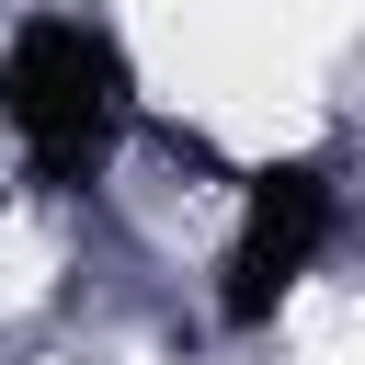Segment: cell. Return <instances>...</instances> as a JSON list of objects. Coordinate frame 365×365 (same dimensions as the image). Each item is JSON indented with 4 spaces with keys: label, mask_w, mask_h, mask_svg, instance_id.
Instances as JSON below:
<instances>
[{
    "label": "cell",
    "mask_w": 365,
    "mask_h": 365,
    "mask_svg": "<svg viewBox=\"0 0 365 365\" xmlns=\"http://www.w3.org/2000/svg\"><path fill=\"white\" fill-rule=\"evenodd\" d=\"M0 114L23 125V148H34L46 182H91L103 148H114V125H125V57H114V34L80 23V11H34L11 34V57H0Z\"/></svg>",
    "instance_id": "1"
},
{
    "label": "cell",
    "mask_w": 365,
    "mask_h": 365,
    "mask_svg": "<svg viewBox=\"0 0 365 365\" xmlns=\"http://www.w3.org/2000/svg\"><path fill=\"white\" fill-rule=\"evenodd\" d=\"M331 160H285V171H262L251 182V217H240V240H228V285H217V308H228V331H262L274 308H285V285L308 274V251L331 240Z\"/></svg>",
    "instance_id": "2"
}]
</instances>
